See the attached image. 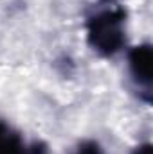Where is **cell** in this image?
I'll return each mask as SVG.
<instances>
[{
  "label": "cell",
  "mask_w": 153,
  "mask_h": 154,
  "mask_svg": "<svg viewBox=\"0 0 153 154\" xmlns=\"http://www.w3.org/2000/svg\"><path fill=\"white\" fill-rule=\"evenodd\" d=\"M77 154H101V152H99V149H97L96 143H88V145H85L83 149H79Z\"/></svg>",
  "instance_id": "cell-3"
},
{
  "label": "cell",
  "mask_w": 153,
  "mask_h": 154,
  "mask_svg": "<svg viewBox=\"0 0 153 154\" xmlns=\"http://www.w3.org/2000/svg\"><path fill=\"white\" fill-rule=\"evenodd\" d=\"M132 68L135 75L142 79L144 82H150L151 75V50L148 47H141L132 54Z\"/></svg>",
  "instance_id": "cell-2"
},
{
  "label": "cell",
  "mask_w": 153,
  "mask_h": 154,
  "mask_svg": "<svg viewBox=\"0 0 153 154\" xmlns=\"http://www.w3.org/2000/svg\"><path fill=\"white\" fill-rule=\"evenodd\" d=\"M90 36L94 39V45L99 50L114 52L121 43V31H119V20H115L114 14L106 13L101 18H97L90 29Z\"/></svg>",
  "instance_id": "cell-1"
},
{
  "label": "cell",
  "mask_w": 153,
  "mask_h": 154,
  "mask_svg": "<svg viewBox=\"0 0 153 154\" xmlns=\"http://www.w3.org/2000/svg\"><path fill=\"white\" fill-rule=\"evenodd\" d=\"M137 154H150V147L146 145V147H141L139 151H137Z\"/></svg>",
  "instance_id": "cell-4"
}]
</instances>
